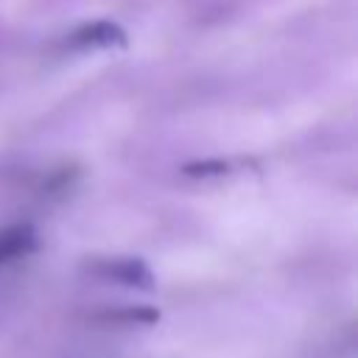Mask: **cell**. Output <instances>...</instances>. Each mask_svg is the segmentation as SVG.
<instances>
[{"mask_svg":"<svg viewBox=\"0 0 358 358\" xmlns=\"http://www.w3.org/2000/svg\"><path fill=\"white\" fill-rule=\"evenodd\" d=\"M90 271L98 274L101 280L131 285V288H151L154 285L151 268L137 257H101V260H92Z\"/></svg>","mask_w":358,"mask_h":358,"instance_id":"cell-1","label":"cell"},{"mask_svg":"<svg viewBox=\"0 0 358 358\" xmlns=\"http://www.w3.org/2000/svg\"><path fill=\"white\" fill-rule=\"evenodd\" d=\"M67 48L73 50H90V48H123L129 42L126 31L112 20H92L81 22L67 34Z\"/></svg>","mask_w":358,"mask_h":358,"instance_id":"cell-2","label":"cell"},{"mask_svg":"<svg viewBox=\"0 0 358 358\" xmlns=\"http://www.w3.org/2000/svg\"><path fill=\"white\" fill-rule=\"evenodd\" d=\"M36 249V229L31 224L0 227V266H8Z\"/></svg>","mask_w":358,"mask_h":358,"instance_id":"cell-3","label":"cell"},{"mask_svg":"<svg viewBox=\"0 0 358 358\" xmlns=\"http://www.w3.org/2000/svg\"><path fill=\"white\" fill-rule=\"evenodd\" d=\"M98 319L106 322V324H154V322L159 319V313H157L154 308H143V305L131 308V305H129V308L103 310Z\"/></svg>","mask_w":358,"mask_h":358,"instance_id":"cell-4","label":"cell"},{"mask_svg":"<svg viewBox=\"0 0 358 358\" xmlns=\"http://www.w3.org/2000/svg\"><path fill=\"white\" fill-rule=\"evenodd\" d=\"M187 176H201V179H207V176H221V173H227L229 171V165H227V159H199V162H187L185 168H182Z\"/></svg>","mask_w":358,"mask_h":358,"instance_id":"cell-5","label":"cell"}]
</instances>
